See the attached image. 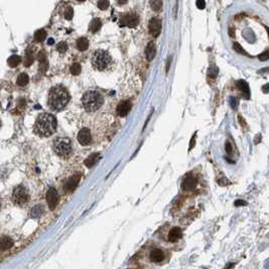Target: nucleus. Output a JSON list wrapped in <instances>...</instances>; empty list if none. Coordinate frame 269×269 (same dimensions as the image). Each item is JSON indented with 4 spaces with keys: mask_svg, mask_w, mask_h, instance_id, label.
Listing matches in <instances>:
<instances>
[{
    "mask_svg": "<svg viewBox=\"0 0 269 269\" xmlns=\"http://www.w3.org/2000/svg\"><path fill=\"white\" fill-rule=\"evenodd\" d=\"M57 119L53 114H42L36 118L34 130L39 137L48 138L53 136L57 130Z\"/></svg>",
    "mask_w": 269,
    "mask_h": 269,
    "instance_id": "1",
    "label": "nucleus"
},
{
    "mask_svg": "<svg viewBox=\"0 0 269 269\" xmlns=\"http://www.w3.org/2000/svg\"><path fill=\"white\" fill-rule=\"evenodd\" d=\"M0 126H1V122H0Z\"/></svg>",
    "mask_w": 269,
    "mask_h": 269,
    "instance_id": "53",
    "label": "nucleus"
},
{
    "mask_svg": "<svg viewBox=\"0 0 269 269\" xmlns=\"http://www.w3.org/2000/svg\"><path fill=\"white\" fill-rule=\"evenodd\" d=\"M139 23V19L136 14H127L121 17L120 19V25L121 27H135Z\"/></svg>",
    "mask_w": 269,
    "mask_h": 269,
    "instance_id": "8",
    "label": "nucleus"
},
{
    "mask_svg": "<svg viewBox=\"0 0 269 269\" xmlns=\"http://www.w3.org/2000/svg\"><path fill=\"white\" fill-rule=\"evenodd\" d=\"M79 180H80V175H75L71 177L70 179L67 181L66 185H65V189L67 191H73L75 189V187L77 186V184L79 183Z\"/></svg>",
    "mask_w": 269,
    "mask_h": 269,
    "instance_id": "17",
    "label": "nucleus"
},
{
    "mask_svg": "<svg viewBox=\"0 0 269 269\" xmlns=\"http://www.w3.org/2000/svg\"><path fill=\"white\" fill-rule=\"evenodd\" d=\"M64 16H65V19H68V20H71L73 19V16H74V10H73L72 7H70V6L67 7V9L65 10V12H64Z\"/></svg>",
    "mask_w": 269,
    "mask_h": 269,
    "instance_id": "29",
    "label": "nucleus"
},
{
    "mask_svg": "<svg viewBox=\"0 0 269 269\" xmlns=\"http://www.w3.org/2000/svg\"><path fill=\"white\" fill-rule=\"evenodd\" d=\"M16 82H17V85H19V86H25V85L28 84V82H30V78H28L27 74L21 73L19 76H18Z\"/></svg>",
    "mask_w": 269,
    "mask_h": 269,
    "instance_id": "25",
    "label": "nucleus"
},
{
    "mask_svg": "<svg viewBox=\"0 0 269 269\" xmlns=\"http://www.w3.org/2000/svg\"><path fill=\"white\" fill-rule=\"evenodd\" d=\"M13 246V241L12 239H10L8 237H3L0 238V250L4 251L9 248H11Z\"/></svg>",
    "mask_w": 269,
    "mask_h": 269,
    "instance_id": "19",
    "label": "nucleus"
},
{
    "mask_svg": "<svg viewBox=\"0 0 269 269\" xmlns=\"http://www.w3.org/2000/svg\"><path fill=\"white\" fill-rule=\"evenodd\" d=\"M48 43H49V45H53V39H49V42H48Z\"/></svg>",
    "mask_w": 269,
    "mask_h": 269,
    "instance_id": "49",
    "label": "nucleus"
},
{
    "mask_svg": "<svg viewBox=\"0 0 269 269\" xmlns=\"http://www.w3.org/2000/svg\"><path fill=\"white\" fill-rule=\"evenodd\" d=\"M30 199V194H28L27 189L23 185H18V186L13 190L12 193V201L17 205L23 206L26 205Z\"/></svg>",
    "mask_w": 269,
    "mask_h": 269,
    "instance_id": "6",
    "label": "nucleus"
},
{
    "mask_svg": "<svg viewBox=\"0 0 269 269\" xmlns=\"http://www.w3.org/2000/svg\"><path fill=\"white\" fill-rule=\"evenodd\" d=\"M236 86H237V88L243 93V96H244L245 99H250L249 85L245 80H238V81L236 82Z\"/></svg>",
    "mask_w": 269,
    "mask_h": 269,
    "instance_id": "13",
    "label": "nucleus"
},
{
    "mask_svg": "<svg viewBox=\"0 0 269 269\" xmlns=\"http://www.w3.org/2000/svg\"><path fill=\"white\" fill-rule=\"evenodd\" d=\"M78 141L79 143L83 145V146H88L89 144H91V141H92V137H91V133L90 130L87 128H83L78 134Z\"/></svg>",
    "mask_w": 269,
    "mask_h": 269,
    "instance_id": "9",
    "label": "nucleus"
},
{
    "mask_svg": "<svg viewBox=\"0 0 269 269\" xmlns=\"http://www.w3.org/2000/svg\"><path fill=\"white\" fill-rule=\"evenodd\" d=\"M112 63V58L106 51L98 50L94 53L92 57L93 67L99 71H105L110 67Z\"/></svg>",
    "mask_w": 269,
    "mask_h": 269,
    "instance_id": "4",
    "label": "nucleus"
},
{
    "mask_svg": "<svg viewBox=\"0 0 269 269\" xmlns=\"http://www.w3.org/2000/svg\"><path fill=\"white\" fill-rule=\"evenodd\" d=\"M218 74H219V68H218L217 66L213 65V66H211L209 68V70H208V76H209L210 78L215 79L217 76H218Z\"/></svg>",
    "mask_w": 269,
    "mask_h": 269,
    "instance_id": "26",
    "label": "nucleus"
},
{
    "mask_svg": "<svg viewBox=\"0 0 269 269\" xmlns=\"http://www.w3.org/2000/svg\"><path fill=\"white\" fill-rule=\"evenodd\" d=\"M170 63H172V57H169L168 59V63H166V73L169 71V68H170Z\"/></svg>",
    "mask_w": 269,
    "mask_h": 269,
    "instance_id": "43",
    "label": "nucleus"
},
{
    "mask_svg": "<svg viewBox=\"0 0 269 269\" xmlns=\"http://www.w3.org/2000/svg\"><path fill=\"white\" fill-rule=\"evenodd\" d=\"M238 105H239V101L237 98L234 96L230 97V106L232 107V110H237Z\"/></svg>",
    "mask_w": 269,
    "mask_h": 269,
    "instance_id": "34",
    "label": "nucleus"
},
{
    "mask_svg": "<svg viewBox=\"0 0 269 269\" xmlns=\"http://www.w3.org/2000/svg\"><path fill=\"white\" fill-rule=\"evenodd\" d=\"M32 63H34V56H32V54L27 53L24 58V65L26 67H30Z\"/></svg>",
    "mask_w": 269,
    "mask_h": 269,
    "instance_id": "30",
    "label": "nucleus"
},
{
    "mask_svg": "<svg viewBox=\"0 0 269 269\" xmlns=\"http://www.w3.org/2000/svg\"><path fill=\"white\" fill-rule=\"evenodd\" d=\"M131 106H132V103L130 100H123L118 104L116 112H117V114L119 116L124 118V116L128 114V112L130 111V110H131Z\"/></svg>",
    "mask_w": 269,
    "mask_h": 269,
    "instance_id": "10",
    "label": "nucleus"
},
{
    "mask_svg": "<svg viewBox=\"0 0 269 269\" xmlns=\"http://www.w3.org/2000/svg\"><path fill=\"white\" fill-rule=\"evenodd\" d=\"M233 49H234L237 53L241 54V55H246V52L244 51V49H243L242 47L240 46V43H234V45H233Z\"/></svg>",
    "mask_w": 269,
    "mask_h": 269,
    "instance_id": "33",
    "label": "nucleus"
},
{
    "mask_svg": "<svg viewBox=\"0 0 269 269\" xmlns=\"http://www.w3.org/2000/svg\"><path fill=\"white\" fill-rule=\"evenodd\" d=\"M164 259V253L160 249H154L150 253V260L154 263H159Z\"/></svg>",
    "mask_w": 269,
    "mask_h": 269,
    "instance_id": "16",
    "label": "nucleus"
},
{
    "mask_svg": "<svg viewBox=\"0 0 269 269\" xmlns=\"http://www.w3.org/2000/svg\"><path fill=\"white\" fill-rule=\"evenodd\" d=\"M238 121H239V123L243 126V128H244V126H246V125H247V123H246V121L242 118V115H241V114H239V115H238Z\"/></svg>",
    "mask_w": 269,
    "mask_h": 269,
    "instance_id": "41",
    "label": "nucleus"
},
{
    "mask_svg": "<svg viewBox=\"0 0 269 269\" xmlns=\"http://www.w3.org/2000/svg\"><path fill=\"white\" fill-rule=\"evenodd\" d=\"M100 159V154L98 153H94L92 155H90L88 158H87L85 160V165L88 167V168H92V167L94 166L97 163L98 160Z\"/></svg>",
    "mask_w": 269,
    "mask_h": 269,
    "instance_id": "18",
    "label": "nucleus"
},
{
    "mask_svg": "<svg viewBox=\"0 0 269 269\" xmlns=\"http://www.w3.org/2000/svg\"><path fill=\"white\" fill-rule=\"evenodd\" d=\"M196 138H197V132H196L192 136V139H191V142H190V146H188V152H191L192 149H194L195 145H196Z\"/></svg>",
    "mask_w": 269,
    "mask_h": 269,
    "instance_id": "36",
    "label": "nucleus"
},
{
    "mask_svg": "<svg viewBox=\"0 0 269 269\" xmlns=\"http://www.w3.org/2000/svg\"><path fill=\"white\" fill-rule=\"evenodd\" d=\"M231 267H234V264L231 263V264H227L226 265V268H231Z\"/></svg>",
    "mask_w": 269,
    "mask_h": 269,
    "instance_id": "48",
    "label": "nucleus"
},
{
    "mask_svg": "<svg viewBox=\"0 0 269 269\" xmlns=\"http://www.w3.org/2000/svg\"><path fill=\"white\" fill-rule=\"evenodd\" d=\"M156 55V47L153 42H150L147 43L146 49H145V56L148 61H152Z\"/></svg>",
    "mask_w": 269,
    "mask_h": 269,
    "instance_id": "15",
    "label": "nucleus"
},
{
    "mask_svg": "<svg viewBox=\"0 0 269 269\" xmlns=\"http://www.w3.org/2000/svg\"><path fill=\"white\" fill-rule=\"evenodd\" d=\"M46 38V31L45 30H38L34 34V41L38 43H42Z\"/></svg>",
    "mask_w": 269,
    "mask_h": 269,
    "instance_id": "23",
    "label": "nucleus"
},
{
    "mask_svg": "<svg viewBox=\"0 0 269 269\" xmlns=\"http://www.w3.org/2000/svg\"><path fill=\"white\" fill-rule=\"evenodd\" d=\"M117 2H118V4L123 5V4H125V3H127V0H117Z\"/></svg>",
    "mask_w": 269,
    "mask_h": 269,
    "instance_id": "46",
    "label": "nucleus"
},
{
    "mask_svg": "<svg viewBox=\"0 0 269 269\" xmlns=\"http://www.w3.org/2000/svg\"><path fill=\"white\" fill-rule=\"evenodd\" d=\"M102 27V23L101 20L99 19H94L92 21H91L90 23V31L93 32V34H95V32H97L98 31L100 30Z\"/></svg>",
    "mask_w": 269,
    "mask_h": 269,
    "instance_id": "20",
    "label": "nucleus"
},
{
    "mask_svg": "<svg viewBox=\"0 0 269 269\" xmlns=\"http://www.w3.org/2000/svg\"><path fill=\"white\" fill-rule=\"evenodd\" d=\"M262 91L264 93H269V83L268 84H265L262 86Z\"/></svg>",
    "mask_w": 269,
    "mask_h": 269,
    "instance_id": "42",
    "label": "nucleus"
},
{
    "mask_svg": "<svg viewBox=\"0 0 269 269\" xmlns=\"http://www.w3.org/2000/svg\"><path fill=\"white\" fill-rule=\"evenodd\" d=\"M258 59L262 62L267 61L269 59V51L267 50V51H265V52H263L262 54H260V55L258 56Z\"/></svg>",
    "mask_w": 269,
    "mask_h": 269,
    "instance_id": "35",
    "label": "nucleus"
},
{
    "mask_svg": "<svg viewBox=\"0 0 269 269\" xmlns=\"http://www.w3.org/2000/svg\"><path fill=\"white\" fill-rule=\"evenodd\" d=\"M261 139H262V137H261V134H257L256 136V138H255V144L257 145V144H259L260 143V141H261Z\"/></svg>",
    "mask_w": 269,
    "mask_h": 269,
    "instance_id": "45",
    "label": "nucleus"
},
{
    "mask_svg": "<svg viewBox=\"0 0 269 269\" xmlns=\"http://www.w3.org/2000/svg\"><path fill=\"white\" fill-rule=\"evenodd\" d=\"M196 5H197V7L199 9H205L206 7V2L205 0H197V2H196Z\"/></svg>",
    "mask_w": 269,
    "mask_h": 269,
    "instance_id": "39",
    "label": "nucleus"
},
{
    "mask_svg": "<svg viewBox=\"0 0 269 269\" xmlns=\"http://www.w3.org/2000/svg\"><path fill=\"white\" fill-rule=\"evenodd\" d=\"M57 50L59 51L60 53L67 52V50H68V43L66 42H61V43H57Z\"/></svg>",
    "mask_w": 269,
    "mask_h": 269,
    "instance_id": "31",
    "label": "nucleus"
},
{
    "mask_svg": "<svg viewBox=\"0 0 269 269\" xmlns=\"http://www.w3.org/2000/svg\"><path fill=\"white\" fill-rule=\"evenodd\" d=\"M268 72H269V67H266V68H263V69H261V70H259L258 71V73L263 74V73H268Z\"/></svg>",
    "mask_w": 269,
    "mask_h": 269,
    "instance_id": "44",
    "label": "nucleus"
},
{
    "mask_svg": "<svg viewBox=\"0 0 269 269\" xmlns=\"http://www.w3.org/2000/svg\"><path fill=\"white\" fill-rule=\"evenodd\" d=\"M148 27H149V31L152 37L157 38L161 31V21L157 19H151Z\"/></svg>",
    "mask_w": 269,
    "mask_h": 269,
    "instance_id": "11",
    "label": "nucleus"
},
{
    "mask_svg": "<svg viewBox=\"0 0 269 269\" xmlns=\"http://www.w3.org/2000/svg\"><path fill=\"white\" fill-rule=\"evenodd\" d=\"M229 32H230V35L232 38L234 37V31H233V28H230V30H229Z\"/></svg>",
    "mask_w": 269,
    "mask_h": 269,
    "instance_id": "47",
    "label": "nucleus"
},
{
    "mask_svg": "<svg viewBox=\"0 0 269 269\" xmlns=\"http://www.w3.org/2000/svg\"><path fill=\"white\" fill-rule=\"evenodd\" d=\"M0 209H1V202H0Z\"/></svg>",
    "mask_w": 269,
    "mask_h": 269,
    "instance_id": "52",
    "label": "nucleus"
},
{
    "mask_svg": "<svg viewBox=\"0 0 269 269\" xmlns=\"http://www.w3.org/2000/svg\"><path fill=\"white\" fill-rule=\"evenodd\" d=\"M42 213H43V208H42V205H36V206H34V209H31V212H30V217H39L42 214Z\"/></svg>",
    "mask_w": 269,
    "mask_h": 269,
    "instance_id": "24",
    "label": "nucleus"
},
{
    "mask_svg": "<svg viewBox=\"0 0 269 269\" xmlns=\"http://www.w3.org/2000/svg\"><path fill=\"white\" fill-rule=\"evenodd\" d=\"M218 184H219L220 186H227L228 184H230V182H229V180L226 177H223V178H221V179L218 180Z\"/></svg>",
    "mask_w": 269,
    "mask_h": 269,
    "instance_id": "38",
    "label": "nucleus"
},
{
    "mask_svg": "<svg viewBox=\"0 0 269 269\" xmlns=\"http://www.w3.org/2000/svg\"><path fill=\"white\" fill-rule=\"evenodd\" d=\"M109 4H110L109 0H99V1H98V7H99L101 10L107 9L109 7Z\"/></svg>",
    "mask_w": 269,
    "mask_h": 269,
    "instance_id": "32",
    "label": "nucleus"
},
{
    "mask_svg": "<svg viewBox=\"0 0 269 269\" xmlns=\"http://www.w3.org/2000/svg\"><path fill=\"white\" fill-rule=\"evenodd\" d=\"M225 150H226V153L228 155H232L233 154V148H232V145L229 141L226 142V144H225Z\"/></svg>",
    "mask_w": 269,
    "mask_h": 269,
    "instance_id": "37",
    "label": "nucleus"
},
{
    "mask_svg": "<svg viewBox=\"0 0 269 269\" xmlns=\"http://www.w3.org/2000/svg\"><path fill=\"white\" fill-rule=\"evenodd\" d=\"M71 73L73 75L77 76L79 75L80 73H81V65H80L79 63H74L72 65L71 67Z\"/></svg>",
    "mask_w": 269,
    "mask_h": 269,
    "instance_id": "28",
    "label": "nucleus"
},
{
    "mask_svg": "<svg viewBox=\"0 0 269 269\" xmlns=\"http://www.w3.org/2000/svg\"><path fill=\"white\" fill-rule=\"evenodd\" d=\"M20 62H21V58H20L19 56H17V55H12V56H10V57L8 58V60H7V63H8V65H9V66L11 67V68H14V67L18 66Z\"/></svg>",
    "mask_w": 269,
    "mask_h": 269,
    "instance_id": "21",
    "label": "nucleus"
},
{
    "mask_svg": "<svg viewBox=\"0 0 269 269\" xmlns=\"http://www.w3.org/2000/svg\"><path fill=\"white\" fill-rule=\"evenodd\" d=\"M198 185V179L195 176L188 175L184 179L183 183H181V188L184 190H192L197 187Z\"/></svg>",
    "mask_w": 269,
    "mask_h": 269,
    "instance_id": "12",
    "label": "nucleus"
},
{
    "mask_svg": "<svg viewBox=\"0 0 269 269\" xmlns=\"http://www.w3.org/2000/svg\"><path fill=\"white\" fill-rule=\"evenodd\" d=\"M267 31H268V35H269V28H267Z\"/></svg>",
    "mask_w": 269,
    "mask_h": 269,
    "instance_id": "51",
    "label": "nucleus"
},
{
    "mask_svg": "<svg viewBox=\"0 0 269 269\" xmlns=\"http://www.w3.org/2000/svg\"><path fill=\"white\" fill-rule=\"evenodd\" d=\"M150 6L155 11H158L162 7V0H150Z\"/></svg>",
    "mask_w": 269,
    "mask_h": 269,
    "instance_id": "27",
    "label": "nucleus"
},
{
    "mask_svg": "<svg viewBox=\"0 0 269 269\" xmlns=\"http://www.w3.org/2000/svg\"><path fill=\"white\" fill-rule=\"evenodd\" d=\"M53 150L57 155L61 158H68L72 154L73 147L70 139L68 138H59L53 143Z\"/></svg>",
    "mask_w": 269,
    "mask_h": 269,
    "instance_id": "5",
    "label": "nucleus"
},
{
    "mask_svg": "<svg viewBox=\"0 0 269 269\" xmlns=\"http://www.w3.org/2000/svg\"><path fill=\"white\" fill-rule=\"evenodd\" d=\"M234 205H235V206H245V205H248V202L243 201V199H237V201L234 202Z\"/></svg>",
    "mask_w": 269,
    "mask_h": 269,
    "instance_id": "40",
    "label": "nucleus"
},
{
    "mask_svg": "<svg viewBox=\"0 0 269 269\" xmlns=\"http://www.w3.org/2000/svg\"><path fill=\"white\" fill-rule=\"evenodd\" d=\"M77 47L80 51H86L89 47V41L86 38H80L77 41Z\"/></svg>",
    "mask_w": 269,
    "mask_h": 269,
    "instance_id": "22",
    "label": "nucleus"
},
{
    "mask_svg": "<svg viewBox=\"0 0 269 269\" xmlns=\"http://www.w3.org/2000/svg\"><path fill=\"white\" fill-rule=\"evenodd\" d=\"M183 236V231L179 227H174L168 233V241L169 242H176L181 238Z\"/></svg>",
    "mask_w": 269,
    "mask_h": 269,
    "instance_id": "14",
    "label": "nucleus"
},
{
    "mask_svg": "<svg viewBox=\"0 0 269 269\" xmlns=\"http://www.w3.org/2000/svg\"><path fill=\"white\" fill-rule=\"evenodd\" d=\"M104 97L96 90H90L86 92L82 97V104L84 108L89 112H94L98 110L103 105Z\"/></svg>",
    "mask_w": 269,
    "mask_h": 269,
    "instance_id": "3",
    "label": "nucleus"
},
{
    "mask_svg": "<svg viewBox=\"0 0 269 269\" xmlns=\"http://www.w3.org/2000/svg\"><path fill=\"white\" fill-rule=\"evenodd\" d=\"M70 94L63 86H54L49 90L48 104L53 110H61L69 103Z\"/></svg>",
    "mask_w": 269,
    "mask_h": 269,
    "instance_id": "2",
    "label": "nucleus"
},
{
    "mask_svg": "<svg viewBox=\"0 0 269 269\" xmlns=\"http://www.w3.org/2000/svg\"><path fill=\"white\" fill-rule=\"evenodd\" d=\"M78 1H80V2H84L85 0H78Z\"/></svg>",
    "mask_w": 269,
    "mask_h": 269,
    "instance_id": "50",
    "label": "nucleus"
},
{
    "mask_svg": "<svg viewBox=\"0 0 269 269\" xmlns=\"http://www.w3.org/2000/svg\"><path fill=\"white\" fill-rule=\"evenodd\" d=\"M46 202L49 205V208L52 210L56 209L57 202H59V193L53 187H50L46 193Z\"/></svg>",
    "mask_w": 269,
    "mask_h": 269,
    "instance_id": "7",
    "label": "nucleus"
}]
</instances>
